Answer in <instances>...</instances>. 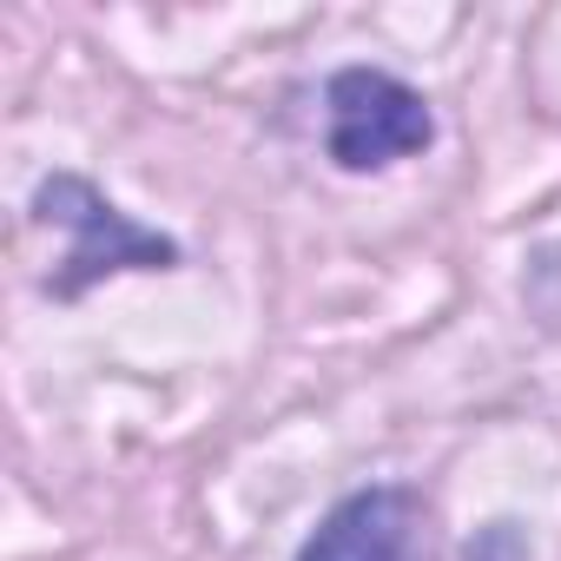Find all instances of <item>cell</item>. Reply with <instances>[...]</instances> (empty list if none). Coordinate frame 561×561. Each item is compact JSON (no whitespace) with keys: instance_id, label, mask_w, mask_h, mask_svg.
Here are the masks:
<instances>
[{"instance_id":"1","label":"cell","mask_w":561,"mask_h":561,"mask_svg":"<svg viewBox=\"0 0 561 561\" xmlns=\"http://www.w3.org/2000/svg\"><path fill=\"white\" fill-rule=\"evenodd\" d=\"M34 218L67 231V251H60V271L47 277L54 298H80L87 285L113 271H159L179 257V244L152 225H139L133 211H119L100 185L73 179V172H54L41 192H34Z\"/></svg>"},{"instance_id":"2","label":"cell","mask_w":561,"mask_h":561,"mask_svg":"<svg viewBox=\"0 0 561 561\" xmlns=\"http://www.w3.org/2000/svg\"><path fill=\"white\" fill-rule=\"evenodd\" d=\"M331 106V159L344 172H377V165H397L410 152H423L436 139V119L423 106L416 87H403L397 73H377V67H344L324 93Z\"/></svg>"},{"instance_id":"3","label":"cell","mask_w":561,"mask_h":561,"mask_svg":"<svg viewBox=\"0 0 561 561\" xmlns=\"http://www.w3.org/2000/svg\"><path fill=\"white\" fill-rule=\"evenodd\" d=\"M298 561H423V495L403 482L344 495L311 528Z\"/></svg>"},{"instance_id":"4","label":"cell","mask_w":561,"mask_h":561,"mask_svg":"<svg viewBox=\"0 0 561 561\" xmlns=\"http://www.w3.org/2000/svg\"><path fill=\"white\" fill-rule=\"evenodd\" d=\"M469 561H522V535L508 522H495V528H482L469 541Z\"/></svg>"}]
</instances>
